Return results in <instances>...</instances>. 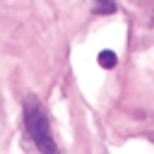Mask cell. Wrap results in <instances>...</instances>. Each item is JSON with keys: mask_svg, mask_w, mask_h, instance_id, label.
<instances>
[{"mask_svg": "<svg viewBox=\"0 0 154 154\" xmlns=\"http://www.w3.org/2000/svg\"><path fill=\"white\" fill-rule=\"evenodd\" d=\"M94 10H96L99 14H111V12H116V2H99Z\"/></svg>", "mask_w": 154, "mask_h": 154, "instance_id": "cell-3", "label": "cell"}, {"mask_svg": "<svg viewBox=\"0 0 154 154\" xmlns=\"http://www.w3.org/2000/svg\"><path fill=\"white\" fill-rule=\"evenodd\" d=\"M116 63H118V55H116L113 51H101V53H99V65H101V67L111 70V67H116Z\"/></svg>", "mask_w": 154, "mask_h": 154, "instance_id": "cell-2", "label": "cell"}, {"mask_svg": "<svg viewBox=\"0 0 154 154\" xmlns=\"http://www.w3.org/2000/svg\"><path fill=\"white\" fill-rule=\"evenodd\" d=\"M24 120H26V130H29L34 144L38 147V152L41 154H58V147H55V140L51 135V128H48V120H46L43 111L31 103V106H26Z\"/></svg>", "mask_w": 154, "mask_h": 154, "instance_id": "cell-1", "label": "cell"}]
</instances>
